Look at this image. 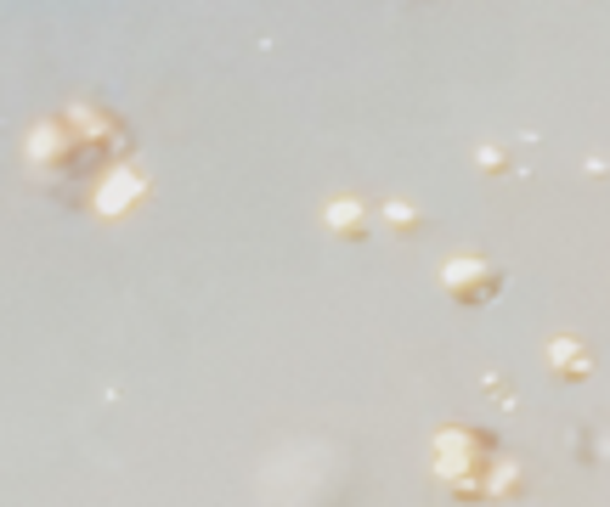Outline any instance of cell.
I'll return each mask as SVG.
<instances>
[{
	"mask_svg": "<svg viewBox=\"0 0 610 507\" xmlns=\"http://www.w3.org/2000/svg\"><path fill=\"white\" fill-rule=\"evenodd\" d=\"M447 293H458L464 304H481L486 293H498V277H492V265H475V260H458V265H447Z\"/></svg>",
	"mask_w": 610,
	"mask_h": 507,
	"instance_id": "obj_1",
	"label": "cell"
},
{
	"mask_svg": "<svg viewBox=\"0 0 610 507\" xmlns=\"http://www.w3.org/2000/svg\"><path fill=\"white\" fill-rule=\"evenodd\" d=\"M554 372H560V378H588V349L571 344V338H560V344H554Z\"/></svg>",
	"mask_w": 610,
	"mask_h": 507,
	"instance_id": "obj_2",
	"label": "cell"
}]
</instances>
